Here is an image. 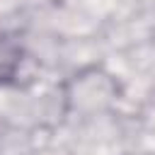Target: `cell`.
Masks as SVG:
<instances>
[{
	"instance_id": "cell-1",
	"label": "cell",
	"mask_w": 155,
	"mask_h": 155,
	"mask_svg": "<svg viewBox=\"0 0 155 155\" xmlns=\"http://www.w3.org/2000/svg\"><path fill=\"white\" fill-rule=\"evenodd\" d=\"M17 63H19V48H17V44L0 31V80L10 78L15 73V68H17Z\"/></svg>"
}]
</instances>
